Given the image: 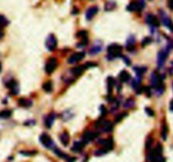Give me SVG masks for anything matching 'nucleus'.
Wrapping results in <instances>:
<instances>
[{
	"label": "nucleus",
	"mask_w": 173,
	"mask_h": 162,
	"mask_svg": "<svg viewBox=\"0 0 173 162\" xmlns=\"http://www.w3.org/2000/svg\"><path fill=\"white\" fill-rule=\"evenodd\" d=\"M150 82L152 88H154L156 94L158 93V95H161L165 91V86H164L163 82H162V77L161 76L156 72L153 71L150 75Z\"/></svg>",
	"instance_id": "nucleus-1"
},
{
	"label": "nucleus",
	"mask_w": 173,
	"mask_h": 162,
	"mask_svg": "<svg viewBox=\"0 0 173 162\" xmlns=\"http://www.w3.org/2000/svg\"><path fill=\"white\" fill-rule=\"evenodd\" d=\"M122 47L118 44H112L107 47V58L108 60H112L118 58L122 56Z\"/></svg>",
	"instance_id": "nucleus-2"
},
{
	"label": "nucleus",
	"mask_w": 173,
	"mask_h": 162,
	"mask_svg": "<svg viewBox=\"0 0 173 162\" xmlns=\"http://www.w3.org/2000/svg\"><path fill=\"white\" fill-rule=\"evenodd\" d=\"M160 21L161 23L163 24L164 26H166V28L169 29L170 31L173 32V21L172 19L169 17L168 15L166 14V13L163 11V10H160Z\"/></svg>",
	"instance_id": "nucleus-3"
},
{
	"label": "nucleus",
	"mask_w": 173,
	"mask_h": 162,
	"mask_svg": "<svg viewBox=\"0 0 173 162\" xmlns=\"http://www.w3.org/2000/svg\"><path fill=\"white\" fill-rule=\"evenodd\" d=\"M40 141L41 143L47 149H54L56 148V145L53 142V140L51 139V137L47 134H42L40 136Z\"/></svg>",
	"instance_id": "nucleus-4"
},
{
	"label": "nucleus",
	"mask_w": 173,
	"mask_h": 162,
	"mask_svg": "<svg viewBox=\"0 0 173 162\" xmlns=\"http://www.w3.org/2000/svg\"><path fill=\"white\" fill-rule=\"evenodd\" d=\"M57 40L54 35L50 34L46 39V47L48 51H53L57 48Z\"/></svg>",
	"instance_id": "nucleus-5"
},
{
	"label": "nucleus",
	"mask_w": 173,
	"mask_h": 162,
	"mask_svg": "<svg viewBox=\"0 0 173 162\" xmlns=\"http://www.w3.org/2000/svg\"><path fill=\"white\" fill-rule=\"evenodd\" d=\"M169 51H170V49L166 48L165 50H161L159 51V53L157 55V64L159 67H161L165 64L166 58L169 55Z\"/></svg>",
	"instance_id": "nucleus-6"
},
{
	"label": "nucleus",
	"mask_w": 173,
	"mask_h": 162,
	"mask_svg": "<svg viewBox=\"0 0 173 162\" xmlns=\"http://www.w3.org/2000/svg\"><path fill=\"white\" fill-rule=\"evenodd\" d=\"M145 22L148 24L150 26L153 28H158L160 26V21L158 18L152 14H149L145 17Z\"/></svg>",
	"instance_id": "nucleus-7"
},
{
	"label": "nucleus",
	"mask_w": 173,
	"mask_h": 162,
	"mask_svg": "<svg viewBox=\"0 0 173 162\" xmlns=\"http://www.w3.org/2000/svg\"><path fill=\"white\" fill-rule=\"evenodd\" d=\"M57 65V60L55 58H50L47 60L46 66H45V71L47 74H51L54 71V70L56 69Z\"/></svg>",
	"instance_id": "nucleus-8"
},
{
	"label": "nucleus",
	"mask_w": 173,
	"mask_h": 162,
	"mask_svg": "<svg viewBox=\"0 0 173 162\" xmlns=\"http://www.w3.org/2000/svg\"><path fill=\"white\" fill-rule=\"evenodd\" d=\"M99 136L98 133H95L92 131H86L83 135V139H82V142L85 144H88L90 142L91 140L95 139Z\"/></svg>",
	"instance_id": "nucleus-9"
},
{
	"label": "nucleus",
	"mask_w": 173,
	"mask_h": 162,
	"mask_svg": "<svg viewBox=\"0 0 173 162\" xmlns=\"http://www.w3.org/2000/svg\"><path fill=\"white\" fill-rule=\"evenodd\" d=\"M84 56H85L84 52H75V54H73L69 58L68 63H69V64H75V63L79 62L80 60H83Z\"/></svg>",
	"instance_id": "nucleus-10"
},
{
	"label": "nucleus",
	"mask_w": 173,
	"mask_h": 162,
	"mask_svg": "<svg viewBox=\"0 0 173 162\" xmlns=\"http://www.w3.org/2000/svg\"><path fill=\"white\" fill-rule=\"evenodd\" d=\"M103 49V43L101 41H96L95 42L92 47L89 50V55L90 56H95L98 53H100L101 51H102Z\"/></svg>",
	"instance_id": "nucleus-11"
},
{
	"label": "nucleus",
	"mask_w": 173,
	"mask_h": 162,
	"mask_svg": "<svg viewBox=\"0 0 173 162\" xmlns=\"http://www.w3.org/2000/svg\"><path fill=\"white\" fill-rule=\"evenodd\" d=\"M98 11L99 9L97 6H92V7L89 8L87 11L85 12V19H87L88 21L91 20L98 13Z\"/></svg>",
	"instance_id": "nucleus-12"
},
{
	"label": "nucleus",
	"mask_w": 173,
	"mask_h": 162,
	"mask_svg": "<svg viewBox=\"0 0 173 162\" xmlns=\"http://www.w3.org/2000/svg\"><path fill=\"white\" fill-rule=\"evenodd\" d=\"M99 144L102 145V148H105L108 151L112 150L113 149V146H114V143H113V140H112V138L101 139V141H99Z\"/></svg>",
	"instance_id": "nucleus-13"
},
{
	"label": "nucleus",
	"mask_w": 173,
	"mask_h": 162,
	"mask_svg": "<svg viewBox=\"0 0 173 162\" xmlns=\"http://www.w3.org/2000/svg\"><path fill=\"white\" fill-rule=\"evenodd\" d=\"M55 119H56V114L54 113H49L48 115L46 117L45 119V126L47 127V129H50L52 124H54V121H55Z\"/></svg>",
	"instance_id": "nucleus-14"
},
{
	"label": "nucleus",
	"mask_w": 173,
	"mask_h": 162,
	"mask_svg": "<svg viewBox=\"0 0 173 162\" xmlns=\"http://www.w3.org/2000/svg\"><path fill=\"white\" fill-rule=\"evenodd\" d=\"M6 86H7V88H10V90H11V92L13 93V94H17V93H19V87H18V84H17V82L14 80H10V82H7Z\"/></svg>",
	"instance_id": "nucleus-15"
},
{
	"label": "nucleus",
	"mask_w": 173,
	"mask_h": 162,
	"mask_svg": "<svg viewBox=\"0 0 173 162\" xmlns=\"http://www.w3.org/2000/svg\"><path fill=\"white\" fill-rule=\"evenodd\" d=\"M135 38L133 35H130L128 38L126 42V49L127 51H133V49L135 48Z\"/></svg>",
	"instance_id": "nucleus-16"
},
{
	"label": "nucleus",
	"mask_w": 173,
	"mask_h": 162,
	"mask_svg": "<svg viewBox=\"0 0 173 162\" xmlns=\"http://www.w3.org/2000/svg\"><path fill=\"white\" fill-rule=\"evenodd\" d=\"M84 70H85L84 66H75L74 68L71 69V72L75 77H80L83 74Z\"/></svg>",
	"instance_id": "nucleus-17"
},
{
	"label": "nucleus",
	"mask_w": 173,
	"mask_h": 162,
	"mask_svg": "<svg viewBox=\"0 0 173 162\" xmlns=\"http://www.w3.org/2000/svg\"><path fill=\"white\" fill-rule=\"evenodd\" d=\"M118 78H119V81L122 82H128L130 79H131V76L129 74V72H128L127 71H122L120 72V74L118 76Z\"/></svg>",
	"instance_id": "nucleus-18"
},
{
	"label": "nucleus",
	"mask_w": 173,
	"mask_h": 162,
	"mask_svg": "<svg viewBox=\"0 0 173 162\" xmlns=\"http://www.w3.org/2000/svg\"><path fill=\"white\" fill-rule=\"evenodd\" d=\"M101 129L104 132L109 133V132H111L113 130V124L110 121H103L102 124L101 126Z\"/></svg>",
	"instance_id": "nucleus-19"
},
{
	"label": "nucleus",
	"mask_w": 173,
	"mask_h": 162,
	"mask_svg": "<svg viewBox=\"0 0 173 162\" xmlns=\"http://www.w3.org/2000/svg\"><path fill=\"white\" fill-rule=\"evenodd\" d=\"M127 10L129 11V12H140L139 11V4H138V2L137 1H132L127 6Z\"/></svg>",
	"instance_id": "nucleus-20"
},
{
	"label": "nucleus",
	"mask_w": 173,
	"mask_h": 162,
	"mask_svg": "<svg viewBox=\"0 0 173 162\" xmlns=\"http://www.w3.org/2000/svg\"><path fill=\"white\" fill-rule=\"evenodd\" d=\"M18 104L22 108H30L32 105V102L30 99L22 97V98H19L18 100Z\"/></svg>",
	"instance_id": "nucleus-21"
},
{
	"label": "nucleus",
	"mask_w": 173,
	"mask_h": 162,
	"mask_svg": "<svg viewBox=\"0 0 173 162\" xmlns=\"http://www.w3.org/2000/svg\"><path fill=\"white\" fill-rule=\"evenodd\" d=\"M69 140H70L69 134H68L67 132H63V134H61V135H60V141L63 144V145L67 146L69 144Z\"/></svg>",
	"instance_id": "nucleus-22"
},
{
	"label": "nucleus",
	"mask_w": 173,
	"mask_h": 162,
	"mask_svg": "<svg viewBox=\"0 0 173 162\" xmlns=\"http://www.w3.org/2000/svg\"><path fill=\"white\" fill-rule=\"evenodd\" d=\"M107 82L108 94H109V95H111L112 89H113V87L115 86V83H116V81H115V79L113 78V77H107Z\"/></svg>",
	"instance_id": "nucleus-23"
},
{
	"label": "nucleus",
	"mask_w": 173,
	"mask_h": 162,
	"mask_svg": "<svg viewBox=\"0 0 173 162\" xmlns=\"http://www.w3.org/2000/svg\"><path fill=\"white\" fill-rule=\"evenodd\" d=\"M84 144L82 141H78V142H75L74 144V146L72 148V150L75 151V152H80L82 151V149H84Z\"/></svg>",
	"instance_id": "nucleus-24"
},
{
	"label": "nucleus",
	"mask_w": 173,
	"mask_h": 162,
	"mask_svg": "<svg viewBox=\"0 0 173 162\" xmlns=\"http://www.w3.org/2000/svg\"><path fill=\"white\" fill-rule=\"evenodd\" d=\"M117 7V4L115 1H108L105 4V11H112V10H115Z\"/></svg>",
	"instance_id": "nucleus-25"
},
{
	"label": "nucleus",
	"mask_w": 173,
	"mask_h": 162,
	"mask_svg": "<svg viewBox=\"0 0 173 162\" xmlns=\"http://www.w3.org/2000/svg\"><path fill=\"white\" fill-rule=\"evenodd\" d=\"M42 88H43V90L46 93H51V91H52V82H51V81H47V82H46L45 83L43 84Z\"/></svg>",
	"instance_id": "nucleus-26"
},
{
	"label": "nucleus",
	"mask_w": 173,
	"mask_h": 162,
	"mask_svg": "<svg viewBox=\"0 0 173 162\" xmlns=\"http://www.w3.org/2000/svg\"><path fill=\"white\" fill-rule=\"evenodd\" d=\"M167 133H168V127L166 123H163L162 128H161V137L164 140H166L167 138Z\"/></svg>",
	"instance_id": "nucleus-27"
},
{
	"label": "nucleus",
	"mask_w": 173,
	"mask_h": 162,
	"mask_svg": "<svg viewBox=\"0 0 173 162\" xmlns=\"http://www.w3.org/2000/svg\"><path fill=\"white\" fill-rule=\"evenodd\" d=\"M133 70L137 73V77H141L142 75L145 74V72L147 71V68L145 66H137V67H134Z\"/></svg>",
	"instance_id": "nucleus-28"
},
{
	"label": "nucleus",
	"mask_w": 173,
	"mask_h": 162,
	"mask_svg": "<svg viewBox=\"0 0 173 162\" xmlns=\"http://www.w3.org/2000/svg\"><path fill=\"white\" fill-rule=\"evenodd\" d=\"M12 115V111L11 110H3V111L0 112V118L1 119H9L10 116Z\"/></svg>",
	"instance_id": "nucleus-29"
},
{
	"label": "nucleus",
	"mask_w": 173,
	"mask_h": 162,
	"mask_svg": "<svg viewBox=\"0 0 173 162\" xmlns=\"http://www.w3.org/2000/svg\"><path fill=\"white\" fill-rule=\"evenodd\" d=\"M72 117H73V113L69 110H67L62 113V119H63V121L69 120L70 119H72Z\"/></svg>",
	"instance_id": "nucleus-30"
},
{
	"label": "nucleus",
	"mask_w": 173,
	"mask_h": 162,
	"mask_svg": "<svg viewBox=\"0 0 173 162\" xmlns=\"http://www.w3.org/2000/svg\"><path fill=\"white\" fill-rule=\"evenodd\" d=\"M134 104H135L134 99L130 97V98L127 99V101L125 102V103H124V108H131L134 106Z\"/></svg>",
	"instance_id": "nucleus-31"
},
{
	"label": "nucleus",
	"mask_w": 173,
	"mask_h": 162,
	"mask_svg": "<svg viewBox=\"0 0 173 162\" xmlns=\"http://www.w3.org/2000/svg\"><path fill=\"white\" fill-rule=\"evenodd\" d=\"M9 20L5 18L4 15H1L0 14V28L2 29L3 27H5L9 24Z\"/></svg>",
	"instance_id": "nucleus-32"
},
{
	"label": "nucleus",
	"mask_w": 173,
	"mask_h": 162,
	"mask_svg": "<svg viewBox=\"0 0 173 162\" xmlns=\"http://www.w3.org/2000/svg\"><path fill=\"white\" fill-rule=\"evenodd\" d=\"M37 151L35 150H23V151H20V154L22 155H25V156H32V155H35L37 154Z\"/></svg>",
	"instance_id": "nucleus-33"
},
{
	"label": "nucleus",
	"mask_w": 173,
	"mask_h": 162,
	"mask_svg": "<svg viewBox=\"0 0 173 162\" xmlns=\"http://www.w3.org/2000/svg\"><path fill=\"white\" fill-rule=\"evenodd\" d=\"M108 152V150H107L105 148H101L99 149H97L95 152V155H96V156H100V155H105V154H107Z\"/></svg>",
	"instance_id": "nucleus-34"
},
{
	"label": "nucleus",
	"mask_w": 173,
	"mask_h": 162,
	"mask_svg": "<svg viewBox=\"0 0 173 162\" xmlns=\"http://www.w3.org/2000/svg\"><path fill=\"white\" fill-rule=\"evenodd\" d=\"M77 37L80 38L81 40L84 39V38H87V31L86 30H80L77 33Z\"/></svg>",
	"instance_id": "nucleus-35"
},
{
	"label": "nucleus",
	"mask_w": 173,
	"mask_h": 162,
	"mask_svg": "<svg viewBox=\"0 0 173 162\" xmlns=\"http://www.w3.org/2000/svg\"><path fill=\"white\" fill-rule=\"evenodd\" d=\"M152 42V39L150 37H145L144 40H143V41H142V46L143 47L146 46H148L149 44H150Z\"/></svg>",
	"instance_id": "nucleus-36"
},
{
	"label": "nucleus",
	"mask_w": 173,
	"mask_h": 162,
	"mask_svg": "<svg viewBox=\"0 0 173 162\" xmlns=\"http://www.w3.org/2000/svg\"><path fill=\"white\" fill-rule=\"evenodd\" d=\"M138 4H139V11H142L145 7V2L144 0H138Z\"/></svg>",
	"instance_id": "nucleus-37"
},
{
	"label": "nucleus",
	"mask_w": 173,
	"mask_h": 162,
	"mask_svg": "<svg viewBox=\"0 0 173 162\" xmlns=\"http://www.w3.org/2000/svg\"><path fill=\"white\" fill-rule=\"evenodd\" d=\"M127 115V113H120V114H118V115L117 116V118H116V122L117 123H118V122H120V121L122 120V119L125 117V116Z\"/></svg>",
	"instance_id": "nucleus-38"
},
{
	"label": "nucleus",
	"mask_w": 173,
	"mask_h": 162,
	"mask_svg": "<svg viewBox=\"0 0 173 162\" xmlns=\"http://www.w3.org/2000/svg\"><path fill=\"white\" fill-rule=\"evenodd\" d=\"M152 144H153V138L149 137V138L147 139V141H146V149H149L151 147Z\"/></svg>",
	"instance_id": "nucleus-39"
},
{
	"label": "nucleus",
	"mask_w": 173,
	"mask_h": 162,
	"mask_svg": "<svg viewBox=\"0 0 173 162\" xmlns=\"http://www.w3.org/2000/svg\"><path fill=\"white\" fill-rule=\"evenodd\" d=\"M145 112L147 113V114L150 116H154V112L150 108H145Z\"/></svg>",
	"instance_id": "nucleus-40"
},
{
	"label": "nucleus",
	"mask_w": 173,
	"mask_h": 162,
	"mask_svg": "<svg viewBox=\"0 0 173 162\" xmlns=\"http://www.w3.org/2000/svg\"><path fill=\"white\" fill-rule=\"evenodd\" d=\"M97 66V64H96V63H95V62H87V63H85L84 67H85V69H86V68L93 67V66Z\"/></svg>",
	"instance_id": "nucleus-41"
},
{
	"label": "nucleus",
	"mask_w": 173,
	"mask_h": 162,
	"mask_svg": "<svg viewBox=\"0 0 173 162\" xmlns=\"http://www.w3.org/2000/svg\"><path fill=\"white\" fill-rule=\"evenodd\" d=\"M100 110H101V116H105L106 114H107V109H106V108L103 106H101V108H100Z\"/></svg>",
	"instance_id": "nucleus-42"
},
{
	"label": "nucleus",
	"mask_w": 173,
	"mask_h": 162,
	"mask_svg": "<svg viewBox=\"0 0 173 162\" xmlns=\"http://www.w3.org/2000/svg\"><path fill=\"white\" fill-rule=\"evenodd\" d=\"M167 6L171 10H173V0H167Z\"/></svg>",
	"instance_id": "nucleus-43"
},
{
	"label": "nucleus",
	"mask_w": 173,
	"mask_h": 162,
	"mask_svg": "<svg viewBox=\"0 0 173 162\" xmlns=\"http://www.w3.org/2000/svg\"><path fill=\"white\" fill-rule=\"evenodd\" d=\"M122 59L124 60L125 64H127L128 66H129L131 64V61H130V60L128 59V57H127V56H122Z\"/></svg>",
	"instance_id": "nucleus-44"
},
{
	"label": "nucleus",
	"mask_w": 173,
	"mask_h": 162,
	"mask_svg": "<svg viewBox=\"0 0 173 162\" xmlns=\"http://www.w3.org/2000/svg\"><path fill=\"white\" fill-rule=\"evenodd\" d=\"M36 124V123H35V121H31V120H28L24 123V124L25 125H33V124Z\"/></svg>",
	"instance_id": "nucleus-45"
},
{
	"label": "nucleus",
	"mask_w": 173,
	"mask_h": 162,
	"mask_svg": "<svg viewBox=\"0 0 173 162\" xmlns=\"http://www.w3.org/2000/svg\"><path fill=\"white\" fill-rule=\"evenodd\" d=\"M170 108L171 111L173 112V99L170 102V108Z\"/></svg>",
	"instance_id": "nucleus-46"
},
{
	"label": "nucleus",
	"mask_w": 173,
	"mask_h": 162,
	"mask_svg": "<svg viewBox=\"0 0 173 162\" xmlns=\"http://www.w3.org/2000/svg\"><path fill=\"white\" fill-rule=\"evenodd\" d=\"M78 13H79V10H77L76 8H75V9L73 10V11H72V14H77Z\"/></svg>",
	"instance_id": "nucleus-47"
},
{
	"label": "nucleus",
	"mask_w": 173,
	"mask_h": 162,
	"mask_svg": "<svg viewBox=\"0 0 173 162\" xmlns=\"http://www.w3.org/2000/svg\"><path fill=\"white\" fill-rule=\"evenodd\" d=\"M1 69H2V66H1V65H0V71H1Z\"/></svg>",
	"instance_id": "nucleus-48"
},
{
	"label": "nucleus",
	"mask_w": 173,
	"mask_h": 162,
	"mask_svg": "<svg viewBox=\"0 0 173 162\" xmlns=\"http://www.w3.org/2000/svg\"><path fill=\"white\" fill-rule=\"evenodd\" d=\"M172 66H173V61H172Z\"/></svg>",
	"instance_id": "nucleus-49"
},
{
	"label": "nucleus",
	"mask_w": 173,
	"mask_h": 162,
	"mask_svg": "<svg viewBox=\"0 0 173 162\" xmlns=\"http://www.w3.org/2000/svg\"><path fill=\"white\" fill-rule=\"evenodd\" d=\"M172 88H173V83H172Z\"/></svg>",
	"instance_id": "nucleus-50"
}]
</instances>
